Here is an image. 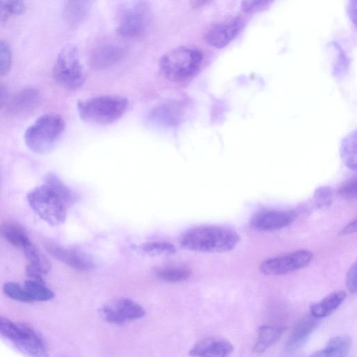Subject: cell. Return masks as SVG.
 <instances>
[{
	"label": "cell",
	"instance_id": "cell-35",
	"mask_svg": "<svg viewBox=\"0 0 357 357\" xmlns=\"http://www.w3.org/2000/svg\"><path fill=\"white\" fill-rule=\"evenodd\" d=\"M356 177L347 180L339 187L338 194L344 198L355 199L356 198Z\"/></svg>",
	"mask_w": 357,
	"mask_h": 357
},
{
	"label": "cell",
	"instance_id": "cell-37",
	"mask_svg": "<svg viewBox=\"0 0 357 357\" xmlns=\"http://www.w3.org/2000/svg\"><path fill=\"white\" fill-rule=\"evenodd\" d=\"M347 285L351 294L356 292V263L351 266L347 275Z\"/></svg>",
	"mask_w": 357,
	"mask_h": 357
},
{
	"label": "cell",
	"instance_id": "cell-27",
	"mask_svg": "<svg viewBox=\"0 0 357 357\" xmlns=\"http://www.w3.org/2000/svg\"><path fill=\"white\" fill-rule=\"evenodd\" d=\"M341 156L344 164L350 169L356 170V132L347 136L342 143Z\"/></svg>",
	"mask_w": 357,
	"mask_h": 357
},
{
	"label": "cell",
	"instance_id": "cell-12",
	"mask_svg": "<svg viewBox=\"0 0 357 357\" xmlns=\"http://www.w3.org/2000/svg\"><path fill=\"white\" fill-rule=\"evenodd\" d=\"M243 26V21L239 18L228 23L212 25L205 33L204 40L214 48H224L237 38Z\"/></svg>",
	"mask_w": 357,
	"mask_h": 357
},
{
	"label": "cell",
	"instance_id": "cell-6",
	"mask_svg": "<svg viewBox=\"0 0 357 357\" xmlns=\"http://www.w3.org/2000/svg\"><path fill=\"white\" fill-rule=\"evenodd\" d=\"M53 74L56 82L69 90H76L84 84L86 76L77 48L68 46L61 51Z\"/></svg>",
	"mask_w": 357,
	"mask_h": 357
},
{
	"label": "cell",
	"instance_id": "cell-2",
	"mask_svg": "<svg viewBox=\"0 0 357 357\" xmlns=\"http://www.w3.org/2000/svg\"><path fill=\"white\" fill-rule=\"evenodd\" d=\"M129 104V100L122 96H100L80 101L78 111L82 120L107 125L119 120L128 109Z\"/></svg>",
	"mask_w": 357,
	"mask_h": 357
},
{
	"label": "cell",
	"instance_id": "cell-10",
	"mask_svg": "<svg viewBox=\"0 0 357 357\" xmlns=\"http://www.w3.org/2000/svg\"><path fill=\"white\" fill-rule=\"evenodd\" d=\"M296 217L293 210H266L255 214L251 219V225L259 231H276L291 225Z\"/></svg>",
	"mask_w": 357,
	"mask_h": 357
},
{
	"label": "cell",
	"instance_id": "cell-26",
	"mask_svg": "<svg viewBox=\"0 0 357 357\" xmlns=\"http://www.w3.org/2000/svg\"><path fill=\"white\" fill-rule=\"evenodd\" d=\"M26 257L31 265L42 274L47 273L51 269V263L32 243L24 248Z\"/></svg>",
	"mask_w": 357,
	"mask_h": 357
},
{
	"label": "cell",
	"instance_id": "cell-40",
	"mask_svg": "<svg viewBox=\"0 0 357 357\" xmlns=\"http://www.w3.org/2000/svg\"><path fill=\"white\" fill-rule=\"evenodd\" d=\"M356 9H357V1L356 0H352V1H350L349 6H348V15L351 19V21L353 22L354 24H356Z\"/></svg>",
	"mask_w": 357,
	"mask_h": 357
},
{
	"label": "cell",
	"instance_id": "cell-29",
	"mask_svg": "<svg viewBox=\"0 0 357 357\" xmlns=\"http://www.w3.org/2000/svg\"><path fill=\"white\" fill-rule=\"evenodd\" d=\"M24 287L33 301H45L54 297V293L44 284L29 280L26 282Z\"/></svg>",
	"mask_w": 357,
	"mask_h": 357
},
{
	"label": "cell",
	"instance_id": "cell-32",
	"mask_svg": "<svg viewBox=\"0 0 357 357\" xmlns=\"http://www.w3.org/2000/svg\"><path fill=\"white\" fill-rule=\"evenodd\" d=\"M13 55L10 46L0 40V77L7 75L11 70Z\"/></svg>",
	"mask_w": 357,
	"mask_h": 357
},
{
	"label": "cell",
	"instance_id": "cell-31",
	"mask_svg": "<svg viewBox=\"0 0 357 357\" xmlns=\"http://www.w3.org/2000/svg\"><path fill=\"white\" fill-rule=\"evenodd\" d=\"M21 331V323H15L6 317L0 316V336L14 342L19 338Z\"/></svg>",
	"mask_w": 357,
	"mask_h": 357
},
{
	"label": "cell",
	"instance_id": "cell-9",
	"mask_svg": "<svg viewBox=\"0 0 357 357\" xmlns=\"http://www.w3.org/2000/svg\"><path fill=\"white\" fill-rule=\"evenodd\" d=\"M102 317L106 322L122 325L128 322L141 319L145 310L130 299H121L113 303L106 305L100 310Z\"/></svg>",
	"mask_w": 357,
	"mask_h": 357
},
{
	"label": "cell",
	"instance_id": "cell-22",
	"mask_svg": "<svg viewBox=\"0 0 357 357\" xmlns=\"http://www.w3.org/2000/svg\"><path fill=\"white\" fill-rule=\"evenodd\" d=\"M345 298L344 291L331 293L319 302L310 306L311 315L317 319L328 316L342 304Z\"/></svg>",
	"mask_w": 357,
	"mask_h": 357
},
{
	"label": "cell",
	"instance_id": "cell-28",
	"mask_svg": "<svg viewBox=\"0 0 357 357\" xmlns=\"http://www.w3.org/2000/svg\"><path fill=\"white\" fill-rule=\"evenodd\" d=\"M140 250L145 255L152 257L170 255L176 252L175 246L166 241L145 243L140 246Z\"/></svg>",
	"mask_w": 357,
	"mask_h": 357
},
{
	"label": "cell",
	"instance_id": "cell-42",
	"mask_svg": "<svg viewBox=\"0 0 357 357\" xmlns=\"http://www.w3.org/2000/svg\"><path fill=\"white\" fill-rule=\"evenodd\" d=\"M0 15H1V7H0Z\"/></svg>",
	"mask_w": 357,
	"mask_h": 357
},
{
	"label": "cell",
	"instance_id": "cell-19",
	"mask_svg": "<svg viewBox=\"0 0 357 357\" xmlns=\"http://www.w3.org/2000/svg\"><path fill=\"white\" fill-rule=\"evenodd\" d=\"M40 95L35 88H26L14 96L9 104V111L19 114L33 109L40 102Z\"/></svg>",
	"mask_w": 357,
	"mask_h": 357
},
{
	"label": "cell",
	"instance_id": "cell-39",
	"mask_svg": "<svg viewBox=\"0 0 357 357\" xmlns=\"http://www.w3.org/2000/svg\"><path fill=\"white\" fill-rule=\"evenodd\" d=\"M8 100V92L3 83L0 82V110H1Z\"/></svg>",
	"mask_w": 357,
	"mask_h": 357
},
{
	"label": "cell",
	"instance_id": "cell-20",
	"mask_svg": "<svg viewBox=\"0 0 357 357\" xmlns=\"http://www.w3.org/2000/svg\"><path fill=\"white\" fill-rule=\"evenodd\" d=\"M351 347V340L347 335L332 338L326 347L317 351L309 357H349Z\"/></svg>",
	"mask_w": 357,
	"mask_h": 357
},
{
	"label": "cell",
	"instance_id": "cell-33",
	"mask_svg": "<svg viewBox=\"0 0 357 357\" xmlns=\"http://www.w3.org/2000/svg\"><path fill=\"white\" fill-rule=\"evenodd\" d=\"M3 290L6 295L16 301L26 303L33 302L25 287H22L16 283L9 282L6 283Z\"/></svg>",
	"mask_w": 357,
	"mask_h": 357
},
{
	"label": "cell",
	"instance_id": "cell-17",
	"mask_svg": "<svg viewBox=\"0 0 357 357\" xmlns=\"http://www.w3.org/2000/svg\"><path fill=\"white\" fill-rule=\"evenodd\" d=\"M318 325V320L312 315L302 318L296 325L286 344L287 351L299 349L308 340Z\"/></svg>",
	"mask_w": 357,
	"mask_h": 357
},
{
	"label": "cell",
	"instance_id": "cell-25",
	"mask_svg": "<svg viewBox=\"0 0 357 357\" xmlns=\"http://www.w3.org/2000/svg\"><path fill=\"white\" fill-rule=\"evenodd\" d=\"M56 193L70 207L77 200V195L67 187L56 175L50 173L47 175L45 184Z\"/></svg>",
	"mask_w": 357,
	"mask_h": 357
},
{
	"label": "cell",
	"instance_id": "cell-1",
	"mask_svg": "<svg viewBox=\"0 0 357 357\" xmlns=\"http://www.w3.org/2000/svg\"><path fill=\"white\" fill-rule=\"evenodd\" d=\"M239 235L234 230L218 225H201L183 234L180 242L186 249L202 253H225L237 246Z\"/></svg>",
	"mask_w": 357,
	"mask_h": 357
},
{
	"label": "cell",
	"instance_id": "cell-18",
	"mask_svg": "<svg viewBox=\"0 0 357 357\" xmlns=\"http://www.w3.org/2000/svg\"><path fill=\"white\" fill-rule=\"evenodd\" d=\"M286 328V326L283 324L260 326L257 331V338L253 346V351L255 354L264 352L279 340Z\"/></svg>",
	"mask_w": 357,
	"mask_h": 357
},
{
	"label": "cell",
	"instance_id": "cell-23",
	"mask_svg": "<svg viewBox=\"0 0 357 357\" xmlns=\"http://www.w3.org/2000/svg\"><path fill=\"white\" fill-rule=\"evenodd\" d=\"M93 3L89 1H71L65 6V14L68 22L72 26H78L88 17Z\"/></svg>",
	"mask_w": 357,
	"mask_h": 357
},
{
	"label": "cell",
	"instance_id": "cell-3",
	"mask_svg": "<svg viewBox=\"0 0 357 357\" xmlns=\"http://www.w3.org/2000/svg\"><path fill=\"white\" fill-rule=\"evenodd\" d=\"M203 56L196 49L180 47L166 53L160 61L164 76L173 83H182L193 77L203 63Z\"/></svg>",
	"mask_w": 357,
	"mask_h": 357
},
{
	"label": "cell",
	"instance_id": "cell-4",
	"mask_svg": "<svg viewBox=\"0 0 357 357\" xmlns=\"http://www.w3.org/2000/svg\"><path fill=\"white\" fill-rule=\"evenodd\" d=\"M65 130V122L56 113H47L39 118L26 132L25 142L34 152H49Z\"/></svg>",
	"mask_w": 357,
	"mask_h": 357
},
{
	"label": "cell",
	"instance_id": "cell-7",
	"mask_svg": "<svg viewBox=\"0 0 357 357\" xmlns=\"http://www.w3.org/2000/svg\"><path fill=\"white\" fill-rule=\"evenodd\" d=\"M151 18V8L147 3H132L120 12L118 33L125 38L138 37L145 31Z\"/></svg>",
	"mask_w": 357,
	"mask_h": 357
},
{
	"label": "cell",
	"instance_id": "cell-38",
	"mask_svg": "<svg viewBox=\"0 0 357 357\" xmlns=\"http://www.w3.org/2000/svg\"><path fill=\"white\" fill-rule=\"evenodd\" d=\"M26 272L29 277L31 278V280L45 285V282L42 277L43 274L31 265H27Z\"/></svg>",
	"mask_w": 357,
	"mask_h": 357
},
{
	"label": "cell",
	"instance_id": "cell-24",
	"mask_svg": "<svg viewBox=\"0 0 357 357\" xmlns=\"http://www.w3.org/2000/svg\"><path fill=\"white\" fill-rule=\"evenodd\" d=\"M154 272L159 278L169 283L185 281L191 274V270L183 266L157 267Z\"/></svg>",
	"mask_w": 357,
	"mask_h": 357
},
{
	"label": "cell",
	"instance_id": "cell-34",
	"mask_svg": "<svg viewBox=\"0 0 357 357\" xmlns=\"http://www.w3.org/2000/svg\"><path fill=\"white\" fill-rule=\"evenodd\" d=\"M315 203L318 208L328 207L332 201V193L326 187L317 189L314 196Z\"/></svg>",
	"mask_w": 357,
	"mask_h": 357
},
{
	"label": "cell",
	"instance_id": "cell-11",
	"mask_svg": "<svg viewBox=\"0 0 357 357\" xmlns=\"http://www.w3.org/2000/svg\"><path fill=\"white\" fill-rule=\"evenodd\" d=\"M45 247L53 257L74 269L88 271L95 267L92 259L82 251L65 248L54 242H46Z\"/></svg>",
	"mask_w": 357,
	"mask_h": 357
},
{
	"label": "cell",
	"instance_id": "cell-8",
	"mask_svg": "<svg viewBox=\"0 0 357 357\" xmlns=\"http://www.w3.org/2000/svg\"><path fill=\"white\" fill-rule=\"evenodd\" d=\"M312 259L311 252L297 251L285 255L267 259L261 263L260 270L267 276H281L306 267Z\"/></svg>",
	"mask_w": 357,
	"mask_h": 357
},
{
	"label": "cell",
	"instance_id": "cell-36",
	"mask_svg": "<svg viewBox=\"0 0 357 357\" xmlns=\"http://www.w3.org/2000/svg\"><path fill=\"white\" fill-rule=\"evenodd\" d=\"M271 3L269 1H244L241 8L246 13H257L267 10Z\"/></svg>",
	"mask_w": 357,
	"mask_h": 357
},
{
	"label": "cell",
	"instance_id": "cell-14",
	"mask_svg": "<svg viewBox=\"0 0 357 357\" xmlns=\"http://www.w3.org/2000/svg\"><path fill=\"white\" fill-rule=\"evenodd\" d=\"M185 113L186 109L183 102L170 101L153 109L150 113V119L160 126L173 127L182 122Z\"/></svg>",
	"mask_w": 357,
	"mask_h": 357
},
{
	"label": "cell",
	"instance_id": "cell-5",
	"mask_svg": "<svg viewBox=\"0 0 357 357\" xmlns=\"http://www.w3.org/2000/svg\"><path fill=\"white\" fill-rule=\"evenodd\" d=\"M28 201L35 212L49 225L57 226L65 222L68 205L45 184L31 191Z\"/></svg>",
	"mask_w": 357,
	"mask_h": 357
},
{
	"label": "cell",
	"instance_id": "cell-30",
	"mask_svg": "<svg viewBox=\"0 0 357 357\" xmlns=\"http://www.w3.org/2000/svg\"><path fill=\"white\" fill-rule=\"evenodd\" d=\"M1 6V17L0 22H7L10 18L22 15L26 10V5L22 1H14V0H8V1H0Z\"/></svg>",
	"mask_w": 357,
	"mask_h": 357
},
{
	"label": "cell",
	"instance_id": "cell-16",
	"mask_svg": "<svg viewBox=\"0 0 357 357\" xmlns=\"http://www.w3.org/2000/svg\"><path fill=\"white\" fill-rule=\"evenodd\" d=\"M125 51L113 45H105L95 49L90 57V65L96 70L109 69L120 63L125 57Z\"/></svg>",
	"mask_w": 357,
	"mask_h": 357
},
{
	"label": "cell",
	"instance_id": "cell-21",
	"mask_svg": "<svg viewBox=\"0 0 357 357\" xmlns=\"http://www.w3.org/2000/svg\"><path fill=\"white\" fill-rule=\"evenodd\" d=\"M0 237L13 246L25 248L32 242L26 230L18 223L7 221L0 224Z\"/></svg>",
	"mask_w": 357,
	"mask_h": 357
},
{
	"label": "cell",
	"instance_id": "cell-41",
	"mask_svg": "<svg viewBox=\"0 0 357 357\" xmlns=\"http://www.w3.org/2000/svg\"><path fill=\"white\" fill-rule=\"evenodd\" d=\"M356 221L354 220L346 225L342 231H340V235H347L356 232Z\"/></svg>",
	"mask_w": 357,
	"mask_h": 357
},
{
	"label": "cell",
	"instance_id": "cell-15",
	"mask_svg": "<svg viewBox=\"0 0 357 357\" xmlns=\"http://www.w3.org/2000/svg\"><path fill=\"white\" fill-rule=\"evenodd\" d=\"M233 345L227 340L210 337L198 342L189 351L193 357H228Z\"/></svg>",
	"mask_w": 357,
	"mask_h": 357
},
{
	"label": "cell",
	"instance_id": "cell-13",
	"mask_svg": "<svg viewBox=\"0 0 357 357\" xmlns=\"http://www.w3.org/2000/svg\"><path fill=\"white\" fill-rule=\"evenodd\" d=\"M22 331L13 343L29 357H49L47 345L40 335L29 325L21 323Z\"/></svg>",
	"mask_w": 357,
	"mask_h": 357
}]
</instances>
